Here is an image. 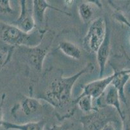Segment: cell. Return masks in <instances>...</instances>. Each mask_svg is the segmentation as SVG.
Returning a JSON list of instances; mask_svg holds the SVG:
<instances>
[{
	"label": "cell",
	"mask_w": 130,
	"mask_h": 130,
	"mask_svg": "<svg viewBox=\"0 0 130 130\" xmlns=\"http://www.w3.org/2000/svg\"><path fill=\"white\" fill-rule=\"evenodd\" d=\"M45 123L46 122L44 120H40L38 122H30L21 124L3 121L2 126L6 130H44Z\"/></svg>",
	"instance_id": "13"
},
{
	"label": "cell",
	"mask_w": 130,
	"mask_h": 130,
	"mask_svg": "<svg viewBox=\"0 0 130 130\" xmlns=\"http://www.w3.org/2000/svg\"><path fill=\"white\" fill-rule=\"evenodd\" d=\"M6 94H3L2 96V99H1V101H0V127H2V125H3V103H4L5 99Z\"/></svg>",
	"instance_id": "20"
},
{
	"label": "cell",
	"mask_w": 130,
	"mask_h": 130,
	"mask_svg": "<svg viewBox=\"0 0 130 130\" xmlns=\"http://www.w3.org/2000/svg\"><path fill=\"white\" fill-rule=\"evenodd\" d=\"M115 120L110 115L100 110V108L82 116L80 122L82 125V130H102L111 121Z\"/></svg>",
	"instance_id": "5"
},
{
	"label": "cell",
	"mask_w": 130,
	"mask_h": 130,
	"mask_svg": "<svg viewBox=\"0 0 130 130\" xmlns=\"http://www.w3.org/2000/svg\"><path fill=\"white\" fill-rule=\"evenodd\" d=\"M45 33L39 29L27 33L14 25L0 21V40L11 47H35L42 42Z\"/></svg>",
	"instance_id": "2"
},
{
	"label": "cell",
	"mask_w": 130,
	"mask_h": 130,
	"mask_svg": "<svg viewBox=\"0 0 130 130\" xmlns=\"http://www.w3.org/2000/svg\"><path fill=\"white\" fill-rule=\"evenodd\" d=\"M20 3L21 7L20 16L12 24L25 33H31L36 27L33 16L32 1L21 0Z\"/></svg>",
	"instance_id": "6"
},
{
	"label": "cell",
	"mask_w": 130,
	"mask_h": 130,
	"mask_svg": "<svg viewBox=\"0 0 130 130\" xmlns=\"http://www.w3.org/2000/svg\"><path fill=\"white\" fill-rule=\"evenodd\" d=\"M93 98L89 95L79 96L73 103L77 104L82 111L86 113H90L94 111L97 110L98 107H94L93 105Z\"/></svg>",
	"instance_id": "16"
},
{
	"label": "cell",
	"mask_w": 130,
	"mask_h": 130,
	"mask_svg": "<svg viewBox=\"0 0 130 130\" xmlns=\"http://www.w3.org/2000/svg\"><path fill=\"white\" fill-rule=\"evenodd\" d=\"M94 68L93 64L88 63L84 68L73 76L54 78L47 85L44 92L43 99L56 108L66 107L73 102L72 90L74 83L82 75L91 72Z\"/></svg>",
	"instance_id": "1"
},
{
	"label": "cell",
	"mask_w": 130,
	"mask_h": 130,
	"mask_svg": "<svg viewBox=\"0 0 130 130\" xmlns=\"http://www.w3.org/2000/svg\"><path fill=\"white\" fill-rule=\"evenodd\" d=\"M107 29V23L103 18H96L90 25L84 38L83 43L86 50L96 53L104 40Z\"/></svg>",
	"instance_id": "4"
},
{
	"label": "cell",
	"mask_w": 130,
	"mask_h": 130,
	"mask_svg": "<svg viewBox=\"0 0 130 130\" xmlns=\"http://www.w3.org/2000/svg\"><path fill=\"white\" fill-rule=\"evenodd\" d=\"M120 100L118 90L112 85H110L104 92L98 98V108H102L105 106H111L114 107L123 122L125 120V116L122 111Z\"/></svg>",
	"instance_id": "8"
},
{
	"label": "cell",
	"mask_w": 130,
	"mask_h": 130,
	"mask_svg": "<svg viewBox=\"0 0 130 130\" xmlns=\"http://www.w3.org/2000/svg\"><path fill=\"white\" fill-rule=\"evenodd\" d=\"M95 3L90 2H82L78 6L79 16L84 22H88L91 20L95 10Z\"/></svg>",
	"instance_id": "15"
},
{
	"label": "cell",
	"mask_w": 130,
	"mask_h": 130,
	"mask_svg": "<svg viewBox=\"0 0 130 130\" xmlns=\"http://www.w3.org/2000/svg\"><path fill=\"white\" fill-rule=\"evenodd\" d=\"M102 130H119V127H118L117 122L115 120L111 121L109 122Z\"/></svg>",
	"instance_id": "19"
},
{
	"label": "cell",
	"mask_w": 130,
	"mask_h": 130,
	"mask_svg": "<svg viewBox=\"0 0 130 130\" xmlns=\"http://www.w3.org/2000/svg\"><path fill=\"white\" fill-rule=\"evenodd\" d=\"M124 123V126H123V130H130V120L123 121Z\"/></svg>",
	"instance_id": "22"
},
{
	"label": "cell",
	"mask_w": 130,
	"mask_h": 130,
	"mask_svg": "<svg viewBox=\"0 0 130 130\" xmlns=\"http://www.w3.org/2000/svg\"><path fill=\"white\" fill-rule=\"evenodd\" d=\"M117 74V70H115L110 76L87 83L84 87L83 91L80 96L89 95L91 96L93 100L99 98L110 85Z\"/></svg>",
	"instance_id": "7"
},
{
	"label": "cell",
	"mask_w": 130,
	"mask_h": 130,
	"mask_svg": "<svg viewBox=\"0 0 130 130\" xmlns=\"http://www.w3.org/2000/svg\"><path fill=\"white\" fill-rule=\"evenodd\" d=\"M65 5H66L67 7H70V6H71L73 4V2H74V1H65Z\"/></svg>",
	"instance_id": "23"
},
{
	"label": "cell",
	"mask_w": 130,
	"mask_h": 130,
	"mask_svg": "<svg viewBox=\"0 0 130 130\" xmlns=\"http://www.w3.org/2000/svg\"><path fill=\"white\" fill-rule=\"evenodd\" d=\"M32 8H33V16L35 19L36 26H41L43 24L45 20V14L47 9H53L57 10L60 13H64L67 16H70L68 13L63 11L62 10L53 7V5L49 4L48 2L45 0H34L32 1Z\"/></svg>",
	"instance_id": "10"
},
{
	"label": "cell",
	"mask_w": 130,
	"mask_h": 130,
	"mask_svg": "<svg viewBox=\"0 0 130 130\" xmlns=\"http://www.w3.org/2000/svg\"><path fill=\"white\" fill-rule=\"evenodd\" d=\"M96 53V60L100 70L99 74L100 76H102L105 71L106 65L110 54V35L108 29L103 43L102 44Z\"/></svg>",
	"instance_id": "11"
},
{
	"label": "cell",
	"mask_w": 130,
	"mask_h": 130,
	"mask_svg": "<svg viewBox=\"0 0 130 130\" xmlns=\"http://www.w3.org/2000/svg\"><path fill=\"white\" fill-rule=\"evenodd\" d=\"M69 126L67 125H53L50 127L49 130H69Z\"/></svg>",
	"instance_id": "21"
},
{
	"label": "cell",
	"mask_w": 130,
	"mask_h": 130,
	"mask_svg": "<svg viewBox=\"0 0 130 130\" xmlns=\"http://www.w3.org/2000/svg\"><path fill=\"white\" fill-rule=\"evenodd\" d=\"M47 33V31H46ZM45 33L42 42L35 47H19L27 62L32 67L38 71H41L43 68V61L50 50L51 46L54 40V34L52 32Z\"/></svg>",
	"instance_id": "3"
},
{
	"label": "cell",
	"mask_w": 130,
	"mask_h": 130,
	"mask_svg": "<svg viewBox=\"0 0 130 130\" xmlns=\"http://www.w3.org/2000/svg\"><path fill=\"white\" fill-rule=\"evenodd\" d=\"M58 48L66 55L76 60H78L82 57L81 49L71 42L66 40L60 42Z\"/></svg>",
	"instance_id": "14"
},
{
	"label": "cell",
	"mask_w": 130,
	"mask_h": 130,
	"mask_svg": "<svg viewBox=\"0 0 130 130\" xmlns=\"http://www.w3.org/2000/svg\"><path fill=\"white\" fill-rule=\"evenodd\" d=\"M129 76H130V69H129Z\"/></svg>",
	"instance_id": "24"
},
{
	"label": "cell",
	"mask_w": 130,
	"mask_h": 130,
	"mask_svg": "<svg viewBox=\"0 0 130 130\" xmlns=\"http://www.w3.org/2000/svg\"><path fill=\"white\" fill-rule=\"evenodd\" d=\"M129 79V70H117V74L111 83L119 92L120 100L126 104L127 103V100L125 95L124 87Z\"/></svg>",
	"instance_id": "12"
},
{
	"label": "cell",
	"mask_w": 130,
	"mask_h": 130,
	"mask_svg": "<svg viewBox=\"0 0 130 130\" xmlns=\"http://www.w3.org/2000/svg\"><path fill=\"white\" fill-rule=\"evenodd\" d=\"M14 12L9 0H0V14H11Z\"/></svg>",
	"instance_id": "18"
},
{
	"label": "cell",
	"mask_w": 130,
	"mask_h": 130,
	"mask_svg": "<svg viewBox=\"0 0 130 130\" xmlns=\"http://www.w3.org/2000/svg\"><path fill=\"white\" fill-rule=\"evenodd\" d=\"M43 106L38 100L32 97L23 98L21 102L18 103L12 109V114L14 116L22 113L25 116H33L36 113L41 112Z\"/></svg>",
	"instance_id": "9"
},
{
	"label": "cell",
	"mask_w": 130,
	"mask_h": 130,
	"mask_svg": "<svg viewBox=\"0 0 130 130\" xmlns=\"http://www.w3.org/2000/svg\"><path fill=\"white\" fill-rule=\"evenodd\" d=\"M15 48H0V72L10 62Z\"/></svg>",
	"instance_id": "17"
}]
</instances>
